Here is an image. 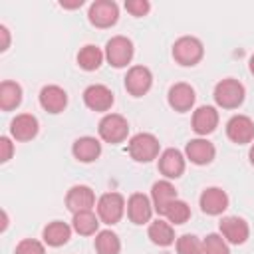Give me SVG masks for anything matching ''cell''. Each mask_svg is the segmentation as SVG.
Returning <instances> with one entry per match:
<instances>
[{"mask_svg":"<svg viewBox=\"0 0 254 254\" xmlns=\"http://www.w3.org/2000/svg\"><path fill=\"white\" fill-rule=\"evenodd\" d=\"M171 224H185L189 218H190V206L185 202V200H175L171 202V206L167 208V212L163 214Z\"/></svg>","mask_w":254,"mask_h":254,"instance_id":"cell-29","label":"cell"},{"mask_svg":"<svg viewBox=\"0 0 254 254\" xmlns=\"http://www.w3.org/2000/svg\"><path fill=\"white\" fill-rule=\"evenodd\" d=\"M204 56V46L194 36H183L173 44V58L179 65H196Z\"/></svg>","mask_w":254,"mask_h":254,"instance_id":"cell-2","label":"cell"},{"mask_svg":"<svg viewBox=\"0 0 254 254\" xmlns=\"http://www.w3.org/2000/svg\"><path fill=\"white\" fill-rule=\"evenodd\" d=\"M125 214V198L119 192H105L97 200V216L105 224H117Z\"/></svg>","mask_w":254,"mask_h":254,"instance_id":"cell-5","label":"cell"},{"mask_svg":"<svg viewBox=\"0 0 254 254\" xmlns=\"http://www.w3.org/2000/svg\"><path fill=\"white\" fill-rule=\"evenodd\" d=\"M65 206L69 212H85L95 206V194L87 185H75L65 194Z\"/></svg>","mask_w":254,"mask_h":254,"instance_id":"cell-10","label":"cell"},{"mask_svg":"<svg viewBox=\"0 0 254 254\" xmlns=\"http://www.w3.org/2000/svg\"><path fill=\"white\" fill-rule=\"evenodd\" d=\"M97 133H99V137H101L105 143L117 145V143H123V141L127 139V135H129V123H127V119H125L123 115H119V113H107V115L99 121Z\"/></svg>","mask_w":254,"mask_h":254,"instance_id":"cell-4","label":"cell"},{"mask_svg":"<svg viewBox=\"0 0 254 254\" xmlns=\"http://www.w3.org/2000/svg\"><path fill=\"white\" fill-rule=\"evenodd\" d=\"M105 60L113 67H125L133 60V42L125 36H113L105 44Z\"/></svg>","mask_w":254,"mask_h":254,"instance_id":"cell-6","label":"cell"},{"mask_svg":"<svg viewBox=\"0 0 254 254\" xmlns=\"http://www.w3.org/2000/svg\"><path fill=\"white\" fill-rule=\"evenodd\" d=\"M12 151H14V145L8 137H0V161L2 163H8L10 157H12Z\"/></svg>","mask_w":254,"mask_h":254,"instance_id":"cell-34","label":"cell"},{"mask_svg":"<svg viewBox=\"0 0 254 254\" xmlns=\"http://www.w3.org/2000/svg\"><path fill=\"white\" fill-rule=\"evenodd\" d=\"M248 69H250V73L254 75V54H252L250 60H248Z\"/></svg>","mask_w":254,"mask_h":254,"instance_id":"cell-37","label":"cell"},{"mask_svg":"<svg viewBox=\"0 0 254 254\" xmlns=\"http://www.w3.org/2000/svg\"><path fill=\"white\" fill-rule=\"evenodd\" d=\"M216 155V149L214 145L204 139V137H196V139H190L185 147V157L192 163V165H208Z\"/></svg>","mask_w":254,"mask_h":254,"instance_id":"cell-15","label":"cell"},{"mask_svg":"<svg viewBox=\"0 0 254 254\" xmlns=\"http://www.w3.org/2000/svg\"><path fill=\"white\" fill-rule=\"evenodd\" d=\"M159 139L153 133H137L129 139L127 151L131 155L133 161L137 163H151L153 159L159 157Z\"/></svg>","mask_w":254,"mask_h":254,"instance_id":"cell-1","label":"cell"},{"mask_svg":"<svg viewBox=\"0 0 254 254\" xmlns=\"http://www.w3.org/2000/svg\"><path fill=\"white\" fill-rule=\"evenodd\" d=\"M22 103V87L16 81H2L0 83V109L2 111H12Z\"/></svg>","mask_w":254,"mask_h":254,"instance_id":"cell-25","label":"cell"},{"mask_svg":"<svg viewBox=\"0 0 254 254\" xmlns=\"http://www.w3.org/2000/svg\"><path fill=\"white\" fill-rule=\"evenodd\" d=\"M177 254H202V240L194 234H183L177 238Z\"/></svg>","mask_w":254,"mask_h":254,"instance_id":"cell-31","label":"cell"},{"mask_svg":"<svg viewBox=\"0 0 254 254\" xmlns=\"http://www.w3.org/2000/svg\"><path fill=\"white\" fill-rule=\"evenodd\" d=\"M95 252L97 254H119L121 242L113 230H99L95 234Z\"/></svg>","mask_w":254,"mask_h":254,"instance_id":"cell-28","label":"cell"},{"mask_svg":"<svg viewBox=\"0 0 254 254\" xmlns=\"http://www.w3.org/2000/svg\"><path fill=\"white\" fill-rule=\"evenodd\" d=\"M220 234L230 244H244L248 240V222L240 216H224L220 220Z\"/></svg>","mask_w":254,"mask_h":254,"instance_id":"cell-14","label":"cell"},{"mask_svg":"<svg viewBox=\"0 0 254 254\" xmlns=\"http://www.w3.org/2000/svg\"><path fill=\"white\" fill-rule=\"evenodd\" d=\"M125 10H127L131 16L141 18V16H145V14L151 10V4H149L147 0H127V2H125Z\"/></svg>","mask_w":254,"mask_h":254,"instance_id":"cell-33","label":"cell"},{"mask_svg":"<svg viewBox=\"0 0 254 254\" xmlns=\"http://www.w3.org/2000/svg\"><path fill=\"white\" fill-rule=\"evenodd\" d=\"M0 36H2V44H0V52H6L10 46V32L6 26H0Z\"/></svg>","mask_w":254,"mask_h":254,"instance_id":"cell-35","label":"cell"},{"mask_svg":"<svg viewBox=\"0 0 254 254\" xmlns=\"http://www.w3.org/2000/svg\"><path fill=\"white\" fill-rule=\"evenodd\" d=\"M214 101L222 109H236L244 101V85L238 79L226 77L214 85Z\"/></svg>","mask_w":254,"mask_h":254,"instance_id":"cell-3","label":"cell"},{"mask_svg":"<svg viewBox=\"0 0 254 254\" xmlns=\"http://www.w3.org/2000/svg\"><path fill=\"white\" fill-rule=\"evenodd\" d=\"M71 228H73L77 234H81V236H91V234H95L97 228H99V216H95L93 210L77 212V214H73Z\"/></svg>","mask_w":254,"mask_h":254,"instance_id":"cell-27","label":"cell"},{"mask_svg":"<svg viewBox=\"0 0 254 254\" xmlns=\"http://www.w3.org/2000/svg\"><path fill=\"white\" fill-rule=\"evenodd\" d=\"M185 155L179 149H165L159 155V171L165 179H179L185 173Z\"/></svg>","mask_w":254,"mask_h":254,"instance_id":"cell-16","label":"cell"},{"mask_svg":"<svg viewBox=\"0 0 254 254\" xmlns=\"http://www.w3.org/2000/svg\"><path fill=\"white\" fill-rule=\"evenodd\" d=\"M14 254H46V248L40 240H34V238H24L18 242Z\"/></svg>","mask_w":254,"mask_h":254,"instance_id":"cell-32","label":"cell"},{"mask_svg":"<svg viewBox=\"0 0 254 254\" xmlns=\"http://www.w3.org/2000/svg\"><path fill=\"white\" fill-rule=\"evenodd\" d=\"M153 85V73L149 67L145 65H133L129 67L127 75H125V89L133 95V97H141L145 95Z\"/></svg>","mask_w":254,"mask_h":254,"instance_id":"cell-9","label":"cell"},{"mask_svg":"<svg viewBox=\"0 0 254 254\" xmlns=\"http://www.w3.org/2000/svg\"><path fill=\"white\" fill-rule=\"evenodd\" d=\"M103 58H105V52H101L93 44H87L77 52V65L83 71H95L103 64Z\"/></svg>","mask_w":254,"mask_h":254,"instance_id":"cell-26","label":"cell"},{"mask_svg":"<svg viewBox=\"0 0 254 254\" xmlns=\"http://www.w3.org/2000/svg\"><path fill=\"white\" fill-rule=\"evenodd\" d=\"M147 236L153 244L157 246H171L175 242V230H173V224L167 222V220H153L149 224V230H147Z\"/></svg>","mask_w":254,"mask_h":254,"instance_id":"cell-24","label":"cell"},{"mask_svg":"<svg viewBox=\"0 0 254 254\" xmlns=\"http://www.w3.org/2000/svg\"><path fill=\"white\" fill-rule=\"evenodd\" d=\"M226 137L236 145L254 141V121L248 115H232L226 123Z\"/></svg>","mask_w":254,"mask_h":254,"instance_id":"cell-8","label":"cell"},{"mask_svg":"<svg viewBox=\"0 0 254 254\" xmlns=\"http://www.w3.org/2000/svg\"><path fill=\"white\" fill-rule=\"evenodd\" d=\"M71 236V226L62 222V220H54V222H48L42 230V238L48 246H64Z\"/></svg>","mask_w":254,"mask_h":254,"instance_id":"cell-23","label":"cell"},{"mask_svg":"<svg viewBox=\"0 0 254 254\" xmlns=\"http://www.w3.org/2000/svg\"><path fill=\"white\" fill-rule=\"evenodd\" d=\"M71 153L79 163H93L101 155V143L95 137L85 135V137H79L73 141Z\"/></svg>","mask_w":254,"mask_h":254,"instance_id":"cell-22","label":"cell"},{"mask_svg":"<svg viewBox=\"0 0 254 254\" xmlns=\"http://www.w3.org/2000/svg\"><path fill=\"white\" fill-rule=\"evenodd\" d=\"M248 157H250V163L254 165V143H252V147H250V153H248Z\"/></svg>","mask_w":254,"mask_h":254,"instance_id":"cell-38","label":"cell"},{"mask_svg":"<svg viewBox=\"0 0 254 254\" xmlns=\"http://www.w3.org/2000/svg\"><path fill=\"white\" fill-rule=\"evenodd\" d=\"M113 101H115L113 91L107 85L93 83V85L85 87V91H83V103L91 111H109L111 105H113Z\"/></svg>","mask_w":254,"mask_h":254,"instance_id":"cell-12","label":"cell"},{"mask_svg":"<svg viewBox=\"0 0 254 254\" xmlns=\"http://www.w3.org/2000/svg\"><path fill=\"white\" fill-rule=\"evenodd\" d=\"M153 202L143 192H133L127 200V216L133 224H147L153 216Z\"/></svg>","mask_w":254,"mask_h":254,"instance_id":"cell-11","label":"cell"},{"mask_svg":"<svg viewBox=\"0 0 254 254\" xmlns=\"http://www.w3.org/2000/svg\"><path fill=\"white\" fill-rule=\"evenodd\" d=\"M202 254H230L228 242L222 238V234H208L202 240Z\"/></svg>","mask_w":254,"mask_h":254,"instance_id":"cell-30","label":"cell"},{"mask_svg":"<svg viewBox=\"0 0 254 254\" xmlns=\"http://www.w3.org/2000/svg\"><path fill=\"white\" fill-rule=\"evenodd\" d=\"M87 18L95 28H111L119 18V8L113 0H95L89 6Z\"/></svg>","mask_w":254,"mask_h":254,"instance_id":"cell-7","label":"cell"},{"mask_svg":"<svg viewBox=\"0 0 254 254\" xmlns=\"http://www.w3.org/2000/svg\"><path fill=\"white\" fill-rule=\"evenodd\" d=\"M10 135L16 141H32L38 135V119L32 113H20L10 123Z\"/></svg>","mask_w":254,"mask_h":254,"instance_id":"cell-20","label":"cell"},{"mask_svg":"<svg viewBox=\"0 0 254 254\" xmlns=\"http://www.w3.org/2000/svg\"><path fill=\"white\" fill-rule=\"evenodd\" d=\"M218 125V111L212 105H200L192 113V131L200 137L212 133Z\"/></svg>","mask_w":254,"mask_h":254,"instance_id":"cell-19","label":"cell"},{"mask_svg":"<svg viewBox=\"0 0 254 254\" xmlns=\"http://www.w3.org/2000/svg\"><path fill=\"white\" fill-rule=\"evenodd\" d=\"M175 200H177V189L169 179L157 181L151 187V202L159 214H165L167 208L171 206V202H175Z\"/></svg>","mask_w":254,"mask_h":254,"instance_id":"cell-17","label":"cell"},{"mask_svg":"<svg viewBox=\"0 0 254 254\" xmlns=\"http://www.w3.org/2000/svg\"><path fill=\"white\" fill-rule=\"evenodd\" d=\"M194 99H196L194 89H192L189 83H185V81H179V83L171 85V89H169V93H167L169 105H171L175 111H179V113L189 111V109L194 105Z\"/></svg>","mask_w":254,"mask_h":254,"instance_id":"cell-18","label":"cell"},{"mask_svg":"<svg viewBox=\"0 0 254 254\" xmlns=\"http://www.w3.org/2000/svg\"><path fill=\"white\" fill-rule=\"evenodd\" d=\"M62 8H79L83 4V0H75V2H60Z\"/></svg>","mask_w":254,"mask_h":254,"instance_id":"cell-36","label":"cell"},{"mask_svg":"<svg viewBox=\"0 0 254 254\" xmlns=\"http://www.w3.org/2000/svg\"><path fill=\"white\" fill-rule=\"evenodd\" d=\"M40 105L48 113H60L67 105V93L60 85H46L40 91Z\"/></svg>","mask_w":254,"mask_h":254,"instance_id":"cell-21","label":"cell"},{"mask_svg":"<svg viewBox=\"0 0 254 254\" xmlns=\"http://www.w3.org/2000/svg\"><path fill=\"white\" fill-rule=\"evenodd\" d=\"M198 204H200V210L204 214L218 216L228 208V194L218 187H208V189L202 190V194L198 198Z\"/></svg>","mask_w":254,"mask_h":254,"instance_id":"cell-13","label":"cell"}]
</instances>
